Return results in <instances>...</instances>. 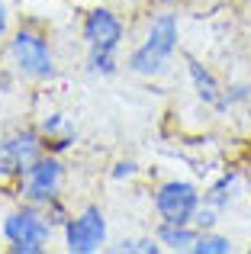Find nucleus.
<instances>
[{"instance_id": "2", "label": "nucleus", "mask_w": 251, "mask_h": 254, "mask_svg": "<svg viewBox=\"0 0 251 254\" xmlns=\"http://www.w3.org/2000/svg\"><path fill=\"white\" fill-rule=\"evenodd\" d=\"M6 52H10V62L16 68L19 77L26 81H49L55 77V52H52L49 39L39 29H16L6 42Z\"/></svg>"}, {"instance_id": "17", "label": "nucleus", "mask_w": 251, "mask_h": 254, "mask_svg": "<svg viewBox=\"0 0 251 254\" xmlns=\"http://www.w3.org/2000/svg\"><path fill=\"white\" fill-rule=\"evenodd\" d=\"M132 174H135V161H120L116 171H113V177H132Z\"/></svg>"}, {"instance_id": "10", "label": "nucleus", "mask_w": 251, "mask_h": 254, "mask_svg": "<svg viewBox=\"0 0 251 254\" xmlns=\"http://www.w3.org/2000/svg\"><path fill=\"white\" fill-rule=\"evenodd\" d=\"M196 235H200V229H196L193 222L190 225H171V222H161L155 232V238L161 242L164 251H174V254H184V251H193V242Z\"/></svg>"}, {"instance_id": "1", "label": "nucleus", "mask_w": 251, "mask_h": 254, "mask_svg": "<svg viewBox=\"0 0 251 254\" xmlns=\"http://www.w3.org/2000/svg\"><path fill=\"white\" fill-rule=\"evenodd\" d=\"M177 42H181L177 13L164 10V13H158V16H151L142 45L132 49L129 58H126V71H129V74H138V77H161V74H168L171 58H174V52H177Z\"/></svg>"}, {"instance_id": "11", "label": "nucleus", "mask_w": 251, "mask_h": 254, "mask_svg": "<svg viewBox=\"0 0 251 254\" xmlns=\"http://www.w3.org/2000/svg\"><path fill=\"white\" fill-rule=\"evenodd\" d=\"M239 199V174L235 171H229V174H222L219 180H216L213 187H209L206 193H203V203L206 206H213V209H229V206Z\"/></svg>"}, {"instance_id": "12", "label": "nucleus", "mask_w": 251, "mask_h": 254, "mask_svg": "<svg viewBox=\"0 0 251 254\" xmlns=\"http://www.w3.org/2000/svg\"><path fill=\"white\" fill-rule=\"evenodd\" d=\"M116 71H120V58H116V52L87 49V74H94V77H113Z\"/></svg>"}, {"instance_id": "15", "label": "nucleus", "mask_w": 251, "mask_h": 254, "mask_svg": "<svg viewBox=\"0 0 251 254\" xmlns=\"http://www.w3.org/2000/svg\"><path fill=\"white\" fill-rule=\"evenodd\" d=\"M193 225H196L200 232H213L216 225H219V209L200 203V209H196V216H193Z\"/></svg>"}, {"instance_id": "16", "label": "nucleus", "mask_w": 251, "mask_h": 254, "mask_svg": "<svg viewBox=\"0 0 251 254\" xmlns=\"http://www.w3.org/2000/svg\"><path fill=\"white\" fill-rule=\"evenodd\" d=\"M248 97H251V87H248V84H232V87H226V90H222V110H226V106L242 103V100H248Z\"/></svg>"}, {"instance_id": "9", "label": "nucleus", "mask_w": 251, "mask_h": 254, "mask_svg": "<svg viewBox=\"0 0 251 254\" xmlns=\"http://www.w3.org/2000/svg\"><path fill=\"white\" fill-rule=\"evenodd\" d=\"M187 74H190V84H193L196 97H200L206 106L222 110V87H219V81L213 77V71H209L206 64H200L196 58H187Z\"/></svg>"}, {"instance_id": "5", "label": "nucleus", "mask_w": 251, "mask_h": 254, "mask_svg": "<svg viewBox=\"0 0 251 254\" xmlns=\"http://www.w3.org/2000/svg\"><path fill=\"white\" fill-rule=\"evenodd\" d=\"M203 203V193L190 180H164L155 190V212L161 222L171 225H190Z\"/></svg>"}, {"instance_id": "3", "label": "nucleus", "mask_w": 251, "mask_h": 254, "mask_svg": "<svg viewBox=\"0 0 251 254\" xmlns=\"http://www.w3.org/2000/svg\"><path fill=\"white\" fill-rule=\"evenodd\" d=\"M52 229L55 225L49 222L42 206H19L10 216L3 219V238L10 242L13 254H42L45 245L52 242Z\"/></svg>"}, {"instance_id": "6", "label": "nucleus", "mask_w": 251, "mask_h": 254, "mask_svg": "<svg viewBox=\"0 0 251 254\" xmlns=\"http://www.w3.org/2000/svg\"><path fill=\"white\" fill-rule=\"evenodd\" d=\"M62 235H64V248L71 254H94L107 245L110 225L100 206H84L81 212H74L62 225Z\"/></svg>"}, {"instance_id": "13", "label": "nucleus", "mask_w": 251, "mask_h": 254, "mask_svg": "<svg viewBox=\"0 0 251 254\" xmlns=\"http://www.w3.org/2000/svg\"><path fill=\"white\" fill-rule=\"evenodd\" d=\"M235 251V245H232V238H226V235H219V232H200L196 235V242H193V254H232Z\"/></svg>"}, {"instance_id": "8", "label": "nucleus", "mask_w": 251, "mask_h": 254, "mask_svg": "<svg viewBox=\"0 0 251 254\" xmlns=\"http://www.w3.org/2000/svg\"><path fill=\"white\" fill-rule=\"evenodd\" d=\"M81 36L87 42V49H103V52H120L123 39H126V26L107 6H94L84 13L81 23Z\"/></svg>"}, {"instance_id": "18", "label": "nucleus", "mask_w": 251, "mask_h": 254, "mask_svg": "<svg viewBox=\"0 0 251 254\" xmlns=\"http://www.w3.org/2000/svg\"><path fill=\"white\" fill-rule=\"evenodd\" d=\"M6 29H10V6L0 0V36H6Z\"/></svg>"}, {"instance_id": "7", "label": "nucleus", "mask_w": 251, "mask_h": 254, "mask_svg": "<svg viewBox=\"0 0 251 254\" xmlns=\"http://www.w3.org/2000/svg\"><path fill=\"white\" fill-rule=\"evenodd\" d=\"M45 151L39 129H16L0 138V180H19L32 161Z\"/></svg>"}, {"instance_id": "14", "label": "nucleus", "mask_w": 251, "mask_h": 254, "mask_svg": "<svg viewBox=\"0 0 251 254\" xmlns=\"http://www.w3.org/2000/svg\"><path fill=\"white\" fill-rule=\"evenodd\" d=\"M113 251H126V254H158V251H164L161 248V242H158L155 235H148V238H123L120 245H116Z\"/></svg>"}, {"instance_id": "4", "label": "nucleus", "mask_w": 251, "mask_h": 254, "mask_svg": "<svg viewBox=\"0 0 251 254\" xmlns=\"http://www.w3.org/2000/svg\"><path fill=\"white\" fill-rule=\"evenodd\" d=\"M62 187H64V161L55 151H42L19 177V196L32 206H45L55 196H62Z\"/></svg>"}]
</instances>
